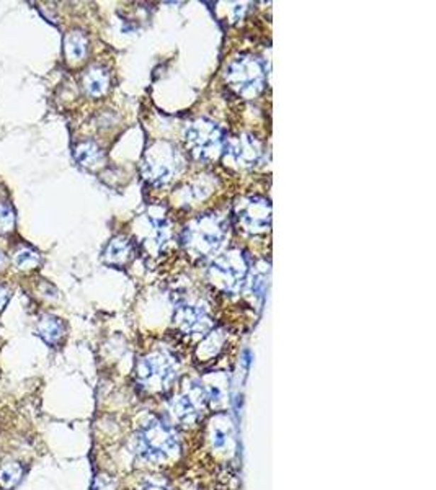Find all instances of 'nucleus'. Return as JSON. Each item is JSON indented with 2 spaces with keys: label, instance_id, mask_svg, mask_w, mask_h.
<instances>
[{
  "label": "nucleus",
  "instance_id": "f257e3e1",
  "mask_svg": "<svg viewBox=\"0 0 436 490\" xmlns=\"http://www.w3.org/2000/svg\"><path fill=\"white\" fill-rule=\"evenodd\" d=\"M133 448L139 460L150 464H164L179 453L180 443L170 425L159 418H152L138 430Z\"/></svg>",
  "mask_w": 436,
  "mask_h": 490
},
{
  "label": "nucleus",
  "instance_id": "f03ea898",
  "mask_svg": "<svg viewBox=\"0 0 436 490\" xmlns=\"http://www.w3.org/2000/svg\"><path fill=\"white\" fill-rule=\"evenodd\" d=\"M177 378V362L165 352H154L139 360L136 381L149 394L165 392Z\"/></svg>",
  "mask_w": 436,
  "mask_h": 490
},
{
  "label": "nucleus",
  "instance_id": "7ed1b4c3",
  "mask_svg": "<svg viewBox=\"0 0 436 490\" xmlns=\"http://www.w3.org/2000/svg\"><path fill=\"white\" fill-rule=\"evenodd\" d=\"M225 229L218 216H203L193 221L183 230V245L195 257H206L223 244Z\"/></svg>",
  "mask_w": 436,
  "mask_h": 490
},
{
  "label": "nucleus",
  "instance_id": "20e7f679",
  "mask_svg": "<svg viewBox=\"0 0 436 490\" xmlns=\"http://www.w3.org/2000/svg\"><path fill=\"white\" fill-rule=\"evenodd\" d=\"M225 80L229 87L237 94L252 99L258 95L265 82V69L254 56H242L234 59L225 71Z\"/></svg>",
  "mask_w": 436,
  "mask_h": 490
},
{
  "label": "nucleus",
  "instance_id": "39448f33",
  "mask_svg": "<svg viewBox=\"0 0 436 490\" xmlns=\"http://www.w3.org/2000/svg\"><path fill=\"white\" fill-rule=\"evenodd\" d=\"M186 145L195 157L201 160L216 159L223 152L224 138L218 125L208 120H198L186 129Z\"/></svg>",
  "mask_w": 436,
  "mask_h": 490
},
{
  "label": "nucleus",
  "instance_id": "423d86ee",
  "mask_svg": "<svg viewBox=\"0 0 436 490\" xmlns=\"http://www.w3.org/2000/svg\"><path fill=\"white\" fill-rule=\"evenodd\" d=\"M247 272H249V265H247L244 254L234 250L214 260L211 270H209V277L216 286L223 288L224 291H237L245 282Z\"/></svg>",
  "mask_w": 436,
  "mask_h": 490
},
{
  "label": "nucleus",
  "instance_id": "0eeeda50",
  "mask_svg": "<svg viewBox=\"0 0 436 490\" xmlns=\"http://www.w3.org/2000/svg\"><path fill=\"white\" fill-rule=\"evenodd\" d=\"M235 213L244 229L250 233H263L270 228V204L263 198H245L237 204Z\"/></svg>",
  "mask_w": 436,
  "mask_h": 490
},
{
  "label": "nucleus",
  "instance_id": "6e6552de",
  "mask_svg": "<svg viewBox=\"0 0 436 490\" xmlns=\"http://www.w3.org/2000/svg\"><path fill=\"white\" fill-rule=\"evenodd\" d=\"M145 179L154 183H165L172 179L177 172L175 150L167 144H159L157 149L147 154L144 162Z\"/></svg>",
  "mask_w": 436,
  "mask_h": 490
},
{
  "label": "nucleus",
  "instance_id": "1a4fd4ad",
  "mask_svg": "<svg viewBox=\"0 0 436 490\" xmlns=\"http://www.w3.org/2000/svg\"><path fill=\"white\" fill-rule=\"evenodd\" d=\"M206 401L203 386L191 384L172 402V412L183 423H191L200 417L203 403Z\"/></svg>",
  "mask_w": 436,
  "mask_h": 490
},
{
  "label": "nucleus",
  "instance_id": "9d476101",
  "mask_svg": "<svg viewBox=\"0 0 436 490\" xmlns=\"http://www.w3.org/2000/svg\"><path fill=\"white\" fill-rule=\"evenodd\" d=\"M225 154L234 160L235 164L252 167L258 162L262 155V145L252 136H239L225 144Z\"/></svg>",
  "mask_w": 436,
  "mask_h": 490
},
{
  "label": "nucleus",
  "instance_id": "9b49d317",
  "mask_svg": "<svg viewBox=\"0 0 436 490\" xmlns=\"http://www.w3.org/2000/svg\"><path fill=\"white\" fill-rule=\"evenodd\" d=\"M175 321L183 332L191 333V335H195V333L203 335L213 325L208 312L200 306H183L177 311Z\"/></svg>",
  "mask_w": 436,
  "mask_h": 490
},
{
  "label": "nucleus",
  "instance_id": "f8f14e48",
  "mask_svg": "<svg viewBox=\"0 0 436 490\" xmlns=\"http://www.w3.org/2000/svg\"><path fill=\"white\" fill-rule=\"evenodd\" d=\"M64 324L61 319H57L55 316H43L40 322H38L36 332L43 340L50 345H56V343L64 337Z\"/></svg>",
  "mask_w": 436,
  "mask_h": 490
},
{
  "label": "nucleus",
  "instance_id": "ddd939ff",
  "mask_svg": "<svg viewBox=\"0 0 436 490\" xmlns=\"http://www.w3.org/2000/svg\"><path fill=\"white\" fill-rule=\"evenodd\" d=\"M133 255L131 242L125 237H116L110 242V245L105 250V262L110 265H123Z\"/></svg>",
  "mask_w": 436,
  "mask_h": 490
},
{
  "label": "nucleus",
  "instance_id": "4468645a",
  "mask_svg": "<svg viewBox=\"0 0 436 490\" xmlns=\"http://www.w3.org/2000/svg\"><path fill=\"white\" fill-rule=\"evenodd\" d=\"M85 91L91 96L104 95L108 89V74L101 67H91L84 77Z\"/></svg>",
  "mask_w": 436,
  "mask_h": 490
},
{
  "label": "nucleus",
  "instance_id": "2eb2a0df",
  "mask_svg": "<svg viewBox=\"0 0 436 490\" xmlns=\"http://www.w3.org/2000/svg\"><path fill=\"white\" fill-rule=\"evenodd\" d=\"M75 160L82 167H96L104 162V152L95 143L87 141L75 147Z\"/></svg>",
  "mask_w": 436,
  "mask_h": 490
},
{
  "label": "nucleus",
  "instance_id": "dca6fc26",
  "mask_svg": "<svg viewBox=\"0 0 436 490\" xmlns=\"http://www.w3.org/2000/svg\"><path fill=\"white\" fill-rule=\"evenodd\" d=\"M64 51L71 61H80L87 55V38L80 31H72L64 40Z\"/></svg>",
  "mask_w": 436,
  "mask_h": 490
},
{
  "label": "nucleus",
  "instance_id": "f3484780",
  "mask_svg": "<svg viewBox=\"0 0 436 490\" xmlns=\"http://www.w3.org/2000/svg\"><path fill=\"white\" fill-rule=\"evenodd\" d=\"M21 477H23V467L18 462H9L0 469V487L4 490H10L17 487Z\"/></svg>",
  "mask_w": 436,
  "mask_h": 490
},
{
  "label": "nucleus",
  "instance_id": "a211bd4d",
  "mask_svg": "<svg viewBox=\"0 0 436 490\" xmlns=\"http://www.w3.org/2000/svg\"><path fill=\"white\" fill-rule=\"evenodd\" d=\"M15 265H17L20 270H31V268H36L40 265V255H38L35 250L23 247V249H20L17 254H15Z\"/></svg>",
  "mask_w": 436,
  "mask_h": 490
},
{
  "label": "nucleus",
  "instance_id": "6ab92c4d",
  "mask_svg": "<svg viewBox=\"0 0 436 490\" xmlns=\"http://www.w3.org/2000/svg\"><path fill=\"white\" fill-rule=\"evenodd\" d=\"M15 228V213L9 204L0 203V234L12 233Z\"/></svg>",
  "mask_w": 436,
  "mask_h": 490
},
{
  "label": "nucleus",
  "instance_id": "aec40b11",
  "mask_svg": "<svg viewBox=\"0 0 436 490\" xmlns=\"http://www.w3.org/2000/svg\"><path fill=\"white\" fill-rule=\"evenodd\" d=\"M9 299H10V293H9V289L0 288V311H2V309L5 308V306H7Z\"/></svg>",
  "mask_w": 436,
  "mask_h": 490
},
{
  "label": "nucleus",
  "instance_id": "412c9836",
  "mask_svg": "<svg viewBox=\"0 0 436 490\" xmlns=\"http://www.w3.org/2000/svg\"><path fill=\"white\" fill-rule=\"evenodd\" d=\"M141 490H169V489H165L162 484L152 481V482H145L141 487Z\"/></svg>",
  "mask_w": 436,
  "mask_h": 490
},
{
  "label": "nucleus",
  "instance_id": "4be33fe9",
  "mask_svg": "<svg viewBox=\"0 0 436 490\" xmlns=\"http://www.w3.org/2000/svg\"><path fill=\"white\" fill-rule=\"evenodd\" d=\"M4 263H5V255L2 254V252H0V267H2Z\"/></svg>",
  "mask_w": 436,
  "mask_h": 490
}]
</instances>
